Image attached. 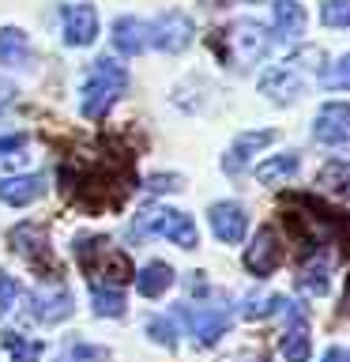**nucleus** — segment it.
<instances>
[{"mask_svg": "<svg viewBox=\"0 0 350 362\" xmlns=\"http://www.w3.org/2000/svg\"><path fill=\"white\" fill-rule=\"evenodd\" d=\"M56 174H61V189L68 192V200H76L87 211L121 208L132 192V158L121 155L68 158Z\"/></svg>", "mask_w": 350, "mask_h": 362, "instance_id": "f257e3e1", "label": "nucleus"}, {"mask_svg": "<svg viewBox=\"0 0 350 362\" xmlns=\"http://www.w3.org/2000/svg\"><path fill=\"white\" fill-rule=\"evenodd\" d=\"M76 257H79V264H83V276H87L90 291H124V283L135 279L128 253H121V249L102 234L98 238L79 234L76 238Z\"/></svg>", "mask_w": 350, "mask_h": 362, "instance_id": "f03ea898", "label": "nucleus"}, {"mask_svg": "<svg viewBox=\"0 0 350 362\" xmlns=\"http://www.w3.org/2000/svg\"><path fill=\"white\" fill-rule=\"evenodd\" d=\"M124 87H128V72H124V64H117L113 57H98L95 68H90L87 79H83V102H79L83 117H90V121L106 117L109 106L124 95Z\"/></svg>", "mask_w": 350, "mask_h": 362, "instance_id": "7ed1b4c3", "label": "nucleus"}, {"mask_svg": "<svg viewBox=\"0 0 350 362\" xmlns=\"http://www.w3.org/2000/svg\"><path fill=\"white\" fill-rule=\"evenodd\" d=\"M267 53H271V34L256 19H237L219 38V57L234 68H248V64L264 61Z\"/></svg>", "mask_w": 350, "mask_h": 362, "instance_id": "20e7f679", "label": "nucleus"}, {"mask_svg": "<svg viewBox=\"0 0 350 362\" xmlns=\"http://www.w3.org/2000/svg\"><path fill=\"white\" fill-rule=\"evenodd\" d=\"M8 245L16 249V253L27 260V264L38 272L42 279H61L64 272L61 264H56V257H53V245H49V230H45L42 223H19V226H11V234H8Z\"/></svg>", "mask_w": 350, "mask_h": 362, "instance_id": "39448f33", "label": "nucleus"}, {"mask_svg": "<svg viewBox=\"0 0 350 362\" xmlns=\"http://www.w3.org/2000/svg\"><path fill=\"white\" fill-rule=\"evenodd\" d=\"M132 230L147 238V234H158V238H169L174 245L181 249H196V223H192V215L185 211H174V208H147L135 215Z\"/></svg>", "mask_w": 350, "mask_h": 362, "instance_id": "423d86ee", "label": "nucleus"}, {"mask_svg": "<svg viewBox=\"0 0 350 362\" xmlns=\"http://www.w3.org/2000/svg\"><path fill=\"white\" fill-rule=\"evenodd\" d=\"M181 317H185V325L192 328L196 344H200V347H211V344H219V339L226 336V328H230L234 305H230V298H226V294H215V302L185 305V310H181Z\"/></svg>", "mask_w": 350, "mask_h": 362, "instance_id": "0eeeda50", "label": "nucleus"}, {"mask_svg": "<svg viewBox=\"0 0 350 362\" xmlns=\"http://www.w3.org/2000/svg\"><path fill=\"white\" fill-rule=\"evenodd\" d=\"M305 68H313V64H305L301 57H290L286 64L267 68V72L260 76V95L279 102V106H290L298 95H305Z\"/></svg>", "mask_w": 350, "mask_h": 362, "instance_id": "6e6552de", "label": "nucleus"}, {"mask_svg": "<svg viewBox=\"0 0 350 362\" xmlns=\"http://www.w3.org/2000/svg\"><path fill=\"white\" fill-rule=\"evenodd\" d=\"M192 34H196V27H192L185 11H166L147 27V45H155L162 53H181L192 45Z\"/></svg>", "mask_w": 350, "mask_h": 362, "instance_id": "1a4fd4ad", "label": "nucleus"}, {"mask_svg": "<svg viewBox=\"0 0 350 362\" xmlns=\"http://www.w3.org/2000/svg\"><path fill=\"white\" fill-rule=\"evenodd\" d=\"M313 136L324 147L350 144V102H327V106H320V113L313 121Z\"/></svg>", "mask_w": 350, "mask_h": 362, "instance_id": "9d476101", "label": "nucleus"}, {"mask_svg": "<svg viewBox=\"0 0 350 362\" xmlns=\"http://www.w3.org/2000/svg\"><path fill=\"white\" fill-rule=\"evenodd\" d=\"M282 264V242H279V234L271 230V226H260L256 238H253V245L245 249V268L253 272V276H271V272H279Z\"/></svg>", "mask_w": 350, "mask_h": 362, "instance_id": "9b49d317", "label": "nucleus"}, {"mask_svg": "<svg viewBox=\"0 0 350 362\" xmlns=\"http://www.w3.org/2000/svg\"><path fill=\"white\" fill-rule=\"evenodd\" d=\"M207 219H211L215 238H222L226 245H241V238H245V230H248V211H245L237 200H219V204H211Z\"/></svg>", "mask_w": 350, "mask_h": 362, "instance_id": "f8f14e48", "label": "nucleus"}, {"mask_svg": "<svg viewBox=\"0 0 350 362\" xmlns=\"http://www.w3.org/2000/svg\"><path fill=\"white\" fill-rule=\"evenodd\" d=\"M275 136H279L275 129H245V132L230 144V151H226V158H222V170H226L230 177H237V174L248 166V158L260 151V147L275 144Z\"/></svg>", "mask_w": 350, "mask_h": 362, "instance_id": "ddd939ff", "label": "nucleus"}, {"mask_svg": "<svg viewBox=\"0 0 350 362\" xmlns=\"http://www.w3.org/2000/svg\"><path fill=\"white\" fill-rule=\"evenodd\" d=\"M72 313H76V305H72V294H68L64 287H56V291H34V294H30L27 317H34V321H42V325H61V321H68Z\"/></svg>", "mask_w": 350, "mask_h": 362, "instance_id": "4468645a", "label": "nucleus"}, {"mask_svg": "<svg viewBox=\"0 0 350 362\" xmlns=\"http://www.w3.org/2000/svg\"><path fill=\"white\" fill-rule=\"evenodd\" d=\"M61 23H64V42L68 45H90L98 38V11L90 4H64Z\"/></svg>", "mask_w": 350, "mask_h": 362, "instance_id": "2eb2a0df", "label": "nucleus"}, {"mask_svg": "<svg viewBox=\"0 0 350 362\" xmlns=\"http://www.w3.org/2000/svg\"><path fill=\"white\" fill-rule=\"evenodd\" d=\"M290 310V325L286 332H282V358L286 362H309L313 355V336H309V321H305V313H298V305H286Z\"/></svg>", "mask_w": 350, "mask_h": 362, "instance_id": "dca6fc26", "label": "nucleus"}, {"mask_svg": "<svg viewBox=\"0 0 350 362\" xmlns=\"http://www.w3.org/2000/svg\"><path fill=\"white\" fill-rule=\"evenodd\" d=\"M45 197V177L42 174H16V177H0V200L11 208H27V204Z\"/></svg>", "mask_w": 350, "mask_h": 362, "instance_id": "f3484780", "label": "nucleus"}, {"mask_svg": "<svg viewBox=\"0 0 350 362\" xmlns=\"http://www.w3.org/2000/svg\"><path fill=\"white\" fill-rule=\"evenodd\" d=\"M298 287L309 294H327V287H332V257H324V253L305 257L298 268Z\"/></svg>", "mask_w": 350, "mask_h": 362, "instance_id": "a211bd4d", "label": "nucleus"}, {"mask_svg": "<svg viewBox=\"0 0 350 362\" xmlns=\"http://www.w3.org/2000/svg\"><path fill=\"white\" fill-rule=\"evenodd\" d=\"M113 45L124 53V57H140L147 49V23L135 19V16H124L113 23Z\"/></svg>", "mask_w": 350, "mask_h": 362, "instance_id": "6ab92c4d", "label": "nucleus"}, {"mask_svg": "<svg viewBox=\"0 0 350 362\" xmlns=\"http://www.w3.org/2000/svg\"><path fill=\"white\" fill-rule=\"evenodd\" d=\"M301 170V155L298 151H282V155H271L267 163L256 166V181L260 185H282V181L298 177Z\"/></svg>", "mask_w": 350, "mask_h": 362, "instance_id": "aec40b11", "label": "nucleus"}, {"mask_svg": "<svg viewBox=\"0 0 350 362\" xmlns=\"http://www.w3.org/2000/svg\"><path fill=\"white\" fill-rule=\"evenodd\" d=\"M174 287V268L166 264V260H151V264H143L135 272V291L143 294V298H158V294H166Z\"/></svg>", "mask_w": 350, "mask_h": 362, "instance_id": "412c9836", "label": "nucleus"}, {"mask_svg": "<svg viewBox=\"0 0 350 362\" xmlns=\"http://www.w3.org/2000/svg\"><path fill=\"white\" fill-rule=\"evenodd\" d=\"M275 30L282 42H298L305 34V8L298 4V0H275Z\"/></svg>", "mask_w": 350, "mask_h": 362, "instance_id": "4be33fe9", "label": "nucleus"}, {"mask_svg": "<svg viewBox=\"0 0 350 362\" xmlns=\"http://www.w3.org/2000/svg\"><path fill=\"white\" fill-rule=\"evenodd\" d=\"M0 64H8V68L30 64V42L19 27H0Z\"/></svg>", "mask_w": 350, "mask_h": 362, "instance_id": "5701e85b", "label": "nucleus"}, {"mask_svg": "<svg viewBox=\"0 0 350 362\" xmlns=\"http://www.w3.org/2000/svg\"><path fill=\"white\" fill-rule=\"evenodd\" d=\"M286 298L282 294H248V298L241 302V317L245 321H260V317H271V313H279V310H286Z\"/></svg>", "mask_w": 350, "mask_h": 362, "instance_id": "b1692460", "label": "nucleus"}, {"mask_svg": "<svg viewBox=\"0 0 350 362\" xmlns=\"http://www.w3.org/2000/svg\"><path fill=\"white\" fill-rule=\"evenodd\" d=\"M0 344L11 351V358H16V362H42V355H45L42 339H27L19 332H0Z\"/></svg>", "mask_w": 350, "mask_h": 362, "instance_id": "393cba45", "label": "nucleus"}, {"mask_svg": "<svg viewBox=\"0 0 350 362\" xmlns=\"http://www.w3.org/2000/svg\"><path fill=\"white\" fill-rule=\"evenodd\" d=\"M90 305L98 317H124V291H90Z\"/></svg>", "mask_w": 350, "mask_h": 362, "instance_id": "a878e982", "label": "nucleus"}, {"mask_svg": "<svg viewBox=\"0 0 350 362\" xmlns=\"http://www.w3.org/2000/svg\"><path fill=\"white\" fill-rule=\"evenodd\" d=\"M320 19H324V27L350 30V0H324V8H320Z\"/></svg>", "mask_w": 350, "mask_h": 362, "instance_id": "bb28decb", "label": "nucleus"}, {"mask_svg": "<svg viewBox=\"0 0 350 362\" xmlns=\"http://www.w3.org/2000/svg\"><path fill=\"white\" fill-rule=\"evenodd\" d=\"M320 83L327 90H350V53L343 57V61H335L332 68H324L320 72Z\"/></svg>", "mask_w": 350, "mask_h": 362, "instance_id": "cd10ccee", "label": "nucleus"}, {"mask_svg": "<svg viewBox=\"0 0 350 362\" xmlns=\"http://www.w3.org/2000/svg\"><path fill=\"white\" fill-rule=\"evenodd\" d=\"M109 351L106 347H90V344H72L61 351V358L56 362H106Z\"/></svg>", "mask_w": 350, "mask_h": 362, "instance_id": "c85d7f7f", "label": "nucleus"}, {"mask_svg": "<svg viewBox=\"0 0 350 362\" xmlns=\"http://www.w3.org/2000/svg\"><path fill=\"white\" fill-rule=\"evenodd\" d=\"M147 336L155 339V344H162V347H174L177 344V332H174V325L162 321V317H151L147 321Z\"/></svg>", "mask_w": 350, "mask_h": 362, "instance_id": "c756f323", "label": "nucleus"}, {"mask_svg": "<svg viewBox=\"0 0 350 362\" xmlns=\"http://www.w3.org/2000/svg\"><path fill=\"white\" fill-rule=\"evenodd\" d=\"M19 294H23L19 279H16V276H8V272H0V313H8L11 305H16Z\"/></svg>", "mask_w": 350, "mask_h": 362, "instance_id": "7c9ffc66", "label": "nucleus"}, {"mask_svg": "<svg viewBox=\"0 0 350 362\" xmlns=\"http://www.w3.org/2000/svg\"><path fill=\"white\" fill-rule=\"evenodd\" d=\"M181 185H185V181H181L177 174H155L151 181H147V189H151V192H174Z\"/></svg>", "mask_w": 350, "mask_h": 362, "instance_id": "2f4dec72", "label": "nucleus"}, {"mask_svg": "<svg viewBox=\"0 0 350 362\" xmlns=\"http://www.w3.org/2000/svg\"><path fill=\"white\" fill-rule=\"evenodd\" d=\"M27 144V136L23 132H11V136H0V158L4 155H11V151H19V147Z\"/></svg>", "mask_w": 350, "mask_h": 362, "instance_id": "473e14b6", "label": "nucleus"}, {"mask_svg": "<svg viewBox=\"0 0 350 362\" xmlns=\"http://www.w3.org/2000/svg\"><path fill=\"white\" fill-rule=\"evenodd\" d=\"M222 362H267V355L264 351H237V355L222 358Z\"/></svg>", "mask_w": 350, "mask_h": 362, "instance_id": "72a5a7b5", "label": "nucleus"}, {"mask_svg": "<svg viewBox=\"0 0 350 362\" xmlns=\"http://www.w3.org/2000/svg\"><path fill=\"white\" fill-rule=\"evenodd\" d=\"M11 102H16V87H11L8 79H0V113H4Z\"/></svg>", "mask_w": 350, "mask_h": 362, "instance_id": "f704fd0d", "label": "nucleus"}, {"mask_svg": "<svg viewBox=\"0 0 350 362\" xmlns=\"http://www.w3.org/2000/svg\"><path fill=\"white\" fill-rule=\"evenodd\" d=\"M320 362H350V355H346L343 347H327V355H324Z\"/></svg>", "mask_w": 350, "mask_h": 362, "instance_id": "c9c22d12", "label": "nucleus"}, {"mask_svg": "<svg viewBox=\"0 0 350 362\" xmlns=\"http://www.w3.org/2000/svg\"><path fill=\"white\" fill-rule=\"evenodd\" d=\"M339 177H343V170L335 166V170H324V177H320V181H339ZM339 192H350V185H343Z\"/></svg>", "mask_w": 350, "mask_h": 362, "instance_id": "e433bc0d", "label": "nucleus"}, {"mask_svg": "<svg viewBox=\"0 0 350 362\" xmlns=\"http://www.w3.org/2000/svg\"><path fill=\"white\" fill-rule=\"evenodd\" d=\"M339 305H343V313L350 317V276H346V291H343V302H339Z\"/></svg>", "mask_w": 350, "mask_h": 362, "instance_id": "4c0bfd02", "label": "nucleus"}]
</instances>
